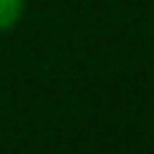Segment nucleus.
<instances>
[{
    "mask_svg": "<svg viewBox=\"0 0 154 154\" xmlns=\"http://www.w3.org/2000/svg\"><path fill=\"white\" fill-rule=\"evenodd\" d=\"M25 13V0H0V32L13 29Z\"/></svg>",
    "mask_w": 154,
    "mask_h": 154,
    "instance_id": "1",
    "label": "nucleus"
}]
</instances>
